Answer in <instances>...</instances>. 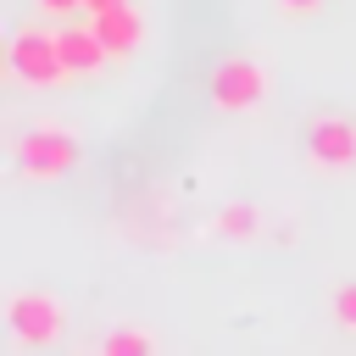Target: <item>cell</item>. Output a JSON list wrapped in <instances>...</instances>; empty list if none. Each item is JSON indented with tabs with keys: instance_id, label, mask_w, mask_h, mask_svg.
Instances as JSON below:
<instances>
[{
	"instance_id": "1",
	"label": "cell",
	"mask_w": 356,
	"mask_h": 356,
	"mask_svg": "<svg viewBox=\"0 0 356 356\" xmlns=\"http://www.w3.org/2000/svg\"><path fill=\"white\" fill-rule=\"evenodd\" d=\"M6 328H11V339H17L22 350H50V345L61 339V328H67V312H61V300L44 295V289H17V295L6 300Z\"/></svg>"
},
{
	"instance_id": "2",
	"label": "cell",
	"mask_w": 356,
	"mask_h": 356,
	"mask_svg": "<svg viewBox=\"0 0 356 356\" xmlns=\"http://www.w3.org/2000/svg\"><path fill=\"white\" fill-rule=\"evenodd\" d=\"M6 61H11V72H17L22 83H33V89H50V83L72 78L67 61H61V39L44 33V28H17L11 44H6Z\"/></svg>"
},
{
	"instance_id": "3",
	"label": "cell",
	"mask_w": 356,
	"mask_h": 356,
	"mask_svg": "<svg viewBox=\"0 0 356 356\" xmlns=\"http://www.w3.org/2000/svg\"><path fill=\"white\" fill-rule=\"evenodd\" d=\"M72 167H78V139L67 128H33V134H22V145H17V172L22 178L44 184V178H61Z\"/></svg>"
},
{
	"instance_id": "4",
	"label": "cell",
	"mask_w": 356,
	"mask_h": 356,
	"mask_svg": "<svg viewBox=\"0 0 356 356\" xmlns=\"http://www.w3.org/2000/svg\"><path fill=\"white\" fill-rule=\"evenodd\" d=\"M267 95V72H261V61H250V56H228V61H217V72H211V100L222 106V111H245V106H256Z\"/></svg>"
},
{
	"instance_id": "5",
	"label": "cell",
	"mask_w": 356,
	"mask_h": 356,
	"mask_svg": "<svg viewBox=\"0 0 356 356\" xmlns=\"http://www.w3.org/2000/svg\"><path fill=\"white\" fill-rule=\"evenodd\" d=\"M306 156L328 172H345L356 167V122L350 117H317L306 128Z\"/></svg>"
},
{
	"instance_id": "6",
	"label": "cell",
	"mask_w": 356,
	"mask_h": 356,
	"mask_svg": "<svg viewBox=\"0 0 356 356\" xmlns=\"http://www.w3.org/2000/svg\"><path fill=\"white\" fill-rule=\"evenodd\" d=\"M95 22V33H100V44H106V56H134L139 44H145V17L134 11V6H117V11H100V17H89Z\"/></svg>"
},
{
	"instance_id": "7",
	"label": "cell",
	"mask_w": 356,
	"mask_h": 356,
	"mask_svg": "<svg viewBox=\"0 0 356 356\" xmlns=\"http://www.w3.org/2000/svg\"><path fill=\"white\" fill-rule=\"evenodd\" d=\"M56 39H61V61H67V72H100V67L111 61L106 44H100V33H95V22H72V28H61Z\"/></svg>"
},
{
	"instance_id": "8",
	"label": "cell",
	"mask_w": 356,
	"mask_h": 356,
	"mask_svg": "<svg viewBox=\"0 0 356 356\" xmlns=\"http://www.w3.org/2000/svg\"><path fill=\"white\" fill-rule=\"evenodd\" d=\"M211 228H217L222 239H250V234L261 228V211L245 206V200H234V206H222V211L211 217Z\"/></svg>"
},
{
	"instance_id": "9",
	"label": "cell",
	"mask_w": 356,
	"mask_h": 356,
	"mask_svg": "<svg viewBox=\"0 0 356 356\" xmlns=\"http://www.w3.org/2000/svg\"><path fill=\"white\" fill-rule=\"evenodd\" d=\"M100 356H156V339L145 328H111L100 339Z\"/></svg>"
},
{
	"instance_id": "10",
	"label": "cell",
	"mask_w": 356,
	"mask_h": 356,
	"mask_svg": "<svg viewBox=\"0 0 356 356\" xmlns=\"http://www.w3.org/2000/svg\"><path fill=\"white\" fill-rule=\"evenodd\" d=\"M334 323L356 334V284H339L334 289Z\"/></svg>"
},
{
	"instance_id": "11",
	"label": "cell",
	"mask_w": 356,
	"mask_h": 356,
	"mask_svg": "<svg viewBox=\"0 0 356 356\" xmlns=\"http://www.w3.org/2000/svg\"><path fill=\"white\" fill-rule=\"evenodd\" d=\"M117 6H128V0H83V11H89V17H100V11H117Z\"/></svg>"
},
{
	"instance_id": "12",
	"label": "cell",
	"mask_w": 356,
	"mask_h": 356,
	"mask_svg": "<svg viewBox=\"0 0 356 356\" xmlns=\"http://www.w3.org/2000/svg\"><path fill=\"white\" fill-rule=\"evenodd\" d=\"M39 6H44V11H78L83 0H39Z\"/></svg>"
},
{
	"instance_id": "13",
	"label": "cell",
	"mask_w": 356,
	"mask_h": 356,
	"mask_svg": "<svg viewBox=\"0 0 356 356\" xmlns=\"http://www.w3.org/2000/svg\"><path fill=\"white\" fill-rule=\"evenodd\" d=\"M284 6H289V11H312L317 0H284Z\"/></svg>"
},
{
	"instance_id": "14",
	"label": "cell",
	"mask_w": 356,
	"mask_h": 356,
	"mask_svg": "<svg viewBox=\"0 0 356 356\" xmlns=\"http://www.w3.org/2000/svg\"><path fill=\"white\" fill-rule=\"evenodd\" d=\"M95 356H100V350H95Z\"/></svg>"
}]
</instances>
